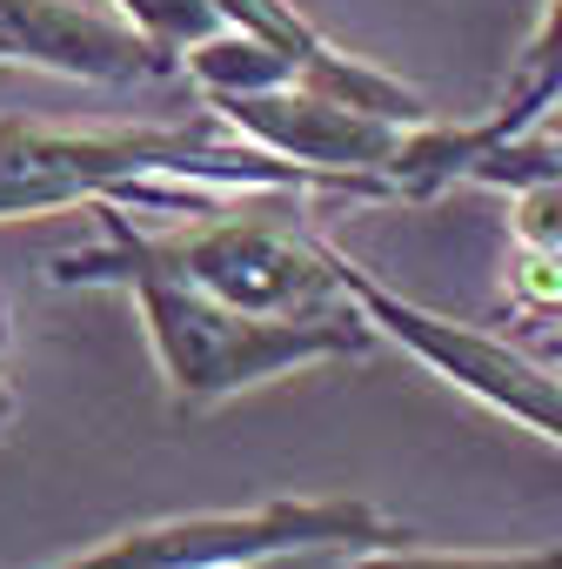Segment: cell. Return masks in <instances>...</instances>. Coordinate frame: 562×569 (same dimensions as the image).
<instances>
[{"mask_svg":"<svg viewBox=\"0 0 562 569\" xmlns=\"http://www.w3.org/2000/svg\"><path fill=\"white\" fill-rule=\"evenodd\" d=\"M415 542L402 522L355 496H274L261 509H221V516H168L121 529L94 549H74L61 562L88 569H248V562H409Z\"/></svg>","mask_w":562,"mask_h":569,"instance_id":"obj_3","label":"cell"},{"mask_svg":"<svg viewBox=\"0 0 562 569\" xmlns=\"http://www.w3.org/2000/svg\"><path fill=\"white\" fill-rule=\"evenodd\" d=\"M329 261H335V281L349 289V302L369 316L375 336L402 342L415 362H429L449 389L475 396L482 409H495V416L535 429L542 442H562V376H549L535 356L509 349V342L489 336V329L449 322V316H435V309H422V302L382 289V281H375L362 261H349L342 248H329Z\"/></svg>","mask_w":562,"mask_h":569,"instance_id":"obj_4","label":"cell"},{"mask_svg":"<svg viewBox=\"0 0 562 569\" xmlns=\"http://www.w3.org/2000/svg\"><path fill=\"white\" fill-rule=\"evenodd\" d=\"M0 349H8V296H0Z\"/></svg>","mask_w":562,"mask_h":569,"instance_id":"obj_12","label":"cell"},{"mask_svg":"<svg viewBox=\"0 0 562 569\" xmlns=\"http://www.w3.org/2000/svg\"><path fill=\"white\" fill-rule=\"evenodd\" d=\"M562 108V0H549L542 21L529 28L502 94H495V114L482 121L489 141H515V134H535L549 114Z\"/></svg>","mask_w":562,"mask_h":569,"instance_id":"obj_7","label":"cell"},{"mask_svg":"<svg viewBox=\"0 0 562 569\" xmlns=\"http://www.w3.org/2000/svg\"><path fill=\"white\" fill-rule=\"evenodd\" d=\"M0 61H28L94 88H148L181 74L168 48H154L128 14L74 8V0H0Z\"/></svg>","mask_w":562,"mask_h":569,"instance_id":"obj_6","label":"cell"},{"mask_svg":"<svg viewBox=\"0 0 562 569\" xmlns=\"http://www.w3.org/2000/svg\"><path fill=\"white\" fill-rule=\"evenodd\" d=\"M535 349H542V356H549V362H562V329H549V336H542V342H535Z\"/></svg>","mask_w":562,"mask_h":569,"instance_id":"obj_9","label":"cell"},{"mask_svg":"<svg viewBox=\"0 0 562 569\" xmlns=\"http://www.w3.org/2000/svg\"><path fill=\"white\" fill-rule=\"evenodd\" d=\"M114 8H121V14L154 41V48H168L174 61H181L194 41H208V34H221V28H228L214 0H114Z\"/></svg>","mask_w":562,"mask_h":569,"instance_id":"obj_8","label":"cell"},{"mask_svg":"<svg viewBox=\"0 0 562 569\" xmlns=\"http://www.w3.org/2000/svg\"><path fill=\"white\" fill-rule=\"evenodd\" d=\"M201 181V188H268V194H349L335 174L302 168L261 141H221L214 121L188 128H34L0 121V221L54 214L81 201H134L141 181Z\"/></svg>","mask_w":562,"mask_h":569,"instance_id":"obj_2","label":"cell"},{"mask_svg":"<svg viewBox=\"0 0 562 569\" xmlns=\"http://www.w3.org/2000/svg\"><path fill=\"white\" fill-rule=\"evenodd\" d=\"M14 409H21V396H14V389H8V382H0V422H8V416H14Z\"/></svg>","mask_w":562,"mask_h":569,"instance_id":"obj_10","label":"cell"},{"mask_svg":"<svg viewBox=\"0 0 562 569\" xmlns=\"http://www.w3.org/2000/svg\"><path fill=\"white\" fill-rule=\"evenodd\" d=\"M535 134H549V141H555V148H562V114H549V121H542V128H535Z\"/></svg>","mask_w":562,"mask_h":569,"instance_id":"obj_11","label":"cell"},{"mask_svg":"<svg viewBox=\"0 0 562 569\" xmlns=\"http://www.w3.org/2000/svg\"><path fill=\"white\" fill-rule=\"evenodd\" d=\"M88 208L101 214V241L54 254L48 281L54 289H121V296H134L141 322H148V342H154V362H161V382H168V402L181 416H208L228 396L261 389V382L309 369V362L369 356V342H375L362 309H349V316H254V309H234V302L194 289V281H181L174 268L154 261L148 228L128 221V201L101 194Z\"/></svg>","mask_w":562,"mask_h":569,"instance_id":"obj_1","label":"cell"},{"mask_svg":"<svg viewBox=\"0 0 562 569\" xmlns=\"http://www.w3.org/2000/svg\"><path fill=\"white\" fill-rule=\"evenodd\" d=\"M154 261L194 289L254 309V316H349V289L335 281L329 241H309L268 214H208L181 234H148Z\"/></svg>","mask_w":562,"mask_h":569,"instance_id":"obj_5","label":"cell"}]
</instances>
